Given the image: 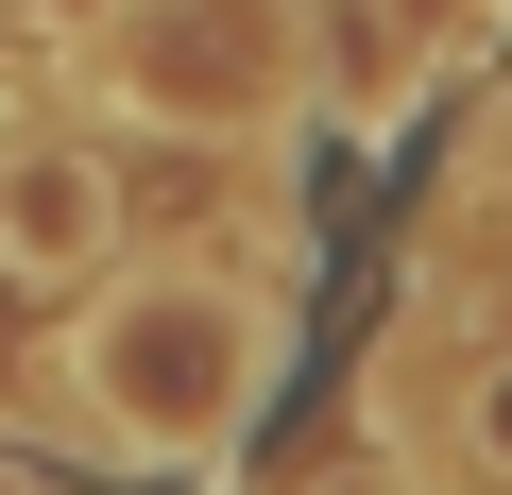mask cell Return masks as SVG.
Segmentation results:
<instances>
[{
  "instance_id": "3957f363",
  "label": "cell",
  "mask_w": 512,
  "mask_h": 495,
  "mask_svg": "<svg viewBox=\"0 0 512 495\" xmlns=\"http://www.w3.org/2000/svg\"><path fill=\"white\" fill-rule=\"evenodd\" d=\"M120 257V171L52 120H0V291H86Z\"/></svg>"
},
{
  "instance_id": "7a4b0ae2",
  "label": "cell",
  "mask_w": 512,
  "mask_h": 495,
  "mask_svg": "<svg viewBox=\"0 0 512 495\" xmlns=\"http://www.w3.org/2000/svg\"><path fill=\"white\" fill-rule=\"evenodd\" d=\"M86 86L154 137H274L308 103V18L291 0H103L86 18Z\"/></svg>"
},
{
  "instance_id": "277c9868",
  "label": "cell",
  "mask_w": 512,
  "mask_h": 495,
  "mask_svg": "<svg viewBox=\"0 0 512 495\" xmlns=\"http://www.w3.org/2000/svg\"><path fill=\"white\" fill-rule=\"evenodd\" d=\"M444 461L512 478V359H478V376H461V410H444Z\"/></svg>"
},
{
  "instance_id": "6da1fadb",
  "label": "cell",
  "mask_w": 512,
  "mask_h": 495,
  "mask_svg": "<svg viewBox=\"0 0 512 495\" xmlns=\"http://www.w3.org/2000/svg\"><path fill=\"white\" fill-rule=\"evenodd\" d=\"M69 376H86L103 444H137V461H222V444L256 427V393H274V308L171 257V274H120V291L86 308Z\"/></svg>"
}]
</instances>
